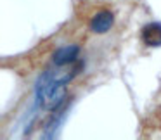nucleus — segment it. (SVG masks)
I'll list each match as a JSON object with an SVG mask.
<instances>
[{
	"label": "nucleus",
	"mask_w": 161,
	"mask_h": 140,
	"mask_svg": "<svg viewBox=\"0 0 161 140\" xmlns=\"http://www.w3.org/2000/svg\"><path fill=\"white\" fill-rule=\"evenodd\" d=\"M80 69H81V62L75 64V67L66 76H57L56 71H47V73H43L35 85L36 102L42 104L43 107L56 111L64 102V95H66L64 85L73 80V76H76L80 73Z\"/></svg>",
	"instance_id": "nucleus-1"
},
{
	"label": "nucleus",
	"mask_w": 161,
	"mask_h": 140,
	"mask_svg": "<svg viewBox=\"0 0 161 140\" xmlns=\"http://www.w3.org/2000/svg\"><path fill=\"white\" fill-rule=\"evenodd\" d=\"M78 54H80V49H78L76 45L63 47V49H57L56 52L52 54V62H54V66H57V67L68 66V64L76 62Z\"/></svg>",
	"instance_id": "nucleus-2"
},
{
	"label": "nucleus",
	"mask_w": 161,
	"mask_h": 140,
	"mask_svg": "<svg viewBox=\"0 0 161 140\" xmlns=\"http://www.w3.org/2000/svg\"><path fill=\"white\" fill-rule=\"evenodd\" d=\"M114 24V16H113L111 11H101L92 18L90 21V30L97 35H102V33L109 31Z\"/></svg>",
	"instance_id": "nucleus-3"
},
{
	"label": "nucleus",
	"mask_w": 161,
	"mask_h": 140,
	"mask_svg": "<svg viewBox=\"0 0 161 140\" xmlns=\"http://www.w3.org/2000/svg\"><path fill=\"white\" fill-rule=\"evenodd\" d=\"M140 36L147 47H161V23H147L142 28Z\"/></svg>",
	"instance_id": "nucleus-4"
}]
</instances>
